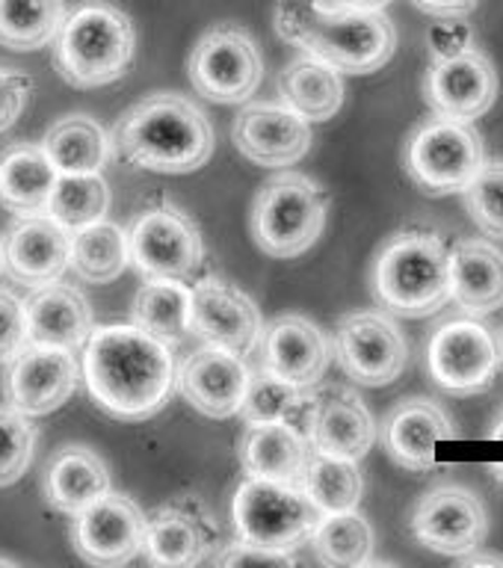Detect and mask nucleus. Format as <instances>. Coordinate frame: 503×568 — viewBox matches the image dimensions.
Masks as SVG:
<instances>
[{
	"instance_id": "obj_48",
	"label": "nucleus",
	"mask_w": 503,
	"mask_h": 568,
	"mask_svg": "<svg viewBox=\"0 0 503 568\" xmlns=\"http://www.w3.org/2000/svg\"><path fill=\"white\" fill-rule=\"evenodd\" d=\"M341 7H353V9H385L391 0H335Z\"/></svg>"
},
{
	"instance_id": "obj_25",
	"label": "nucleus",
	"mask_w": 503,
	"mask_h": 568,
	"mask_svg": "<svg viewBox=\"0 0 503 568\" xmlns=\"http://www.w3.org/2000/svg\"><path fill=\"white\" fill-rule=\"evenodd\" d=\"M451 300L480 317L503 308V252L483 237L460 240L447 248Z\"/></svg>"
},
{
	"instance_id": "obj_38",
	"label": "nucleus",
	"mask_w": 503,
	"mask_h": 568,
	"mask_svg": "<svg viewBox=\"0 0 503 568\" xmlns=\"http://www.w3.org/2000/svg\"><path fill=\"white\" fill-rule=\"evenodd\" d=\"M309 408L311 397L305 394V388H296L291 382L273 376V373L258 371L249 373L247 397H243V406H240L238 415H243L247 424H255V420H288L296 429H300L302 415V429H305Z\"/></svg>"
},
{
	"instance_id": "obj_4",
	"label": "nucleus",
	"mask_w": 503,
	"mask_h": 568,
	"mask_svg": "<svg viewBox=\"0 0 503 568\" xmlns=\"http://www.w3.org/2000/svg\"><path fill=\"white\" fill-rule=\"evenodd\" d=\"M373 300L394 317H430L451 302L447 243L435 231H398L371 266Z\"/></svg>"
},
{
	"instance_id": "obj_17",
	"label": "nucleus",
	"mask_w": 503,
	"mask_h": 568,
	"mask_svg": "<svg viewBox=\"0 0 503 568\" xmlns=\"http://www.w3.org/2000/svg\"><path fill=\"white\" fill-rule=\"evenodd\" d=\"M190 332L202 337L204 344L220 346L229 353L249 355L261 341L264 323L261 311L247 293L222 278H202L190 287Z\"/></svg>"
},
{
	"instance_id": "obj_11",
	"label": "nucleus",
	"mask_w": 503,
	"mask_h": 568,
	"mask_svg": "<svg viewBox=\"0 0 503 568\" xmlns=\"http://www.w3.org/2000/svg\"><path fill=\"white\" fill-rule=\"evenodd\" d=\"M335 358L346 379L382 388L406 371L409 344L389 311H353L335 328Z\"/></svg>"
},
{
	"instance_id": "obj_46",
	"label": "nucleus",
	"mask_w": 503,
	"mask_h": 568,
	"mask_svg": "<svg viewBox=\"0 0 503 568\" xmlns=\"http://www.w3.org/2000/svg\"><path fill=\"white\" fill-rule=\"evenodd\" d=\"M456 559H460L462 568H465V566H503L501 554H483L480 548L469 550L465 557H456Z\"/></svg>"
},
{
	"instance_id": "obj_44",
	"label": "nucleus",
	"mask_w": 503,
	"mask_h": 568,
	"mask_svg": "<svg viewBox=\"0 0 503 568\" xmlns=\"http://www.w3.org/2000/svg\"><path fill=\"white\" fill-rule=\"evenodd\" d=\"M430 48H433V60L465 51L471 48V27L462 24V18H439V24L430 30Z\"/></svg>"
},
{
	"instance_id": "obj_34",
	"label": "nucleus",
	"mask_w": 503,
	"mask_h": 568,
	"mask_svg": "<svg viewBox=\"0 0 503 568\" xmlns=\"http://www.w3.org/2000/svg\"><path fill=\"white\" fill-rule=\"evenodd\" d=\"M309 541L314 557L332 568H359L373 557V527L355 509L320 515Z\"/></svg>"
},
{
	"instance_id": "obj_21",
	"label": "nucleus",
	"mask_w": 503,
	"mask_h": 568,
	"mask_svg": "<svg viewBox=\"0 0 503 568\" xmlns=\"http://www.w3.org/2000/svg\"><path fill=\"white\" fill-rule=\"evenodd\" d=\"M3 270L12 282L42 287L57 282L71 261V231L48 213L21 216L3 240Z\"/></svg>"
},
{
	"instance_id": "obj_47",
	"label": "nucleus",
	"mask_w": 503,
	"mask_h": 568,
	"mask_svg": "<svg viewBox=\"0 0 503 568\" xmlns=\"http://www.w3.org/2000/svg\"><path fill=\"white\" fill-rule=\"evenodd\" d=\"M486 438H489V442H503V406L497 408L495 417H492V420H489Z\"/></svg>"
},
{
	"instance_id": "obj_1",
	"label": "nucleus",
	"mask_w": 503,
	"mask_h": 568,
	"mask_svg": "<svg viewBox=\"0 0 503 568\" xmlns=\"http://www.w3.org/2000/svg\"><path fill=\"white\" fill-rule=\"evenodd\" d=\"M83 379L115 420H145L167 406L175 390L172 349L151 332L124 323L98 326L83 344Z\"/></svg>"
},
{
	"instance_id": "obj_8",
	"label": "nucleus",
	"mask_w": 503,
	"mask_h": 568,
	"mask_svg": "<svg viewBox=\"0 0 503 568\" xmlns=\"http://www.w3.org/2000/svg\"><path fill=\"white\" fill-rule=\"evenodd\" d=\"M234 530L240 541L273 550H293L309 541L320 513L300 483L247 477L234 491Z\"/></svg>"
},
{
	"instance_id": "obj_49",
	"label": "nucleus",
	"mask_w": 503,
	"mask_h": 568,
	"mask_svg": "<svg viewBox=\"0 0 503 568\" xmlns=\"http://www.w3.org/2000/svg\"><path fill=\"white\" fill-rule=\"evenodd\" d=\"M489 470H492V477H495L497 486L503 488V462H495V465H492V468H489Z\"/></svg>"
},
{
	"instance_id": "obj_45",
	"label": "nucleus",
	"mask_w": 503,
	"mask_h": 568,
	"mask_svg": "<svg viewBox=\"0 0 503 568\" xmlns=\"http://www.w3.org/2000/svg\"><path fill=\"white\" fill-rule=\"evenodd\" d=\"M412 3L433 18H465L477 7V0H412Z\"/></svg>"
},
{
	"instance_id": "obj_33",
	"label": "nucleus",
	"mask_w": 503,
	"mask_h": 568,
	"mask_svg": "<svg viewBox=\"0 0 503 568\" xmlns=\"http://www.w3.org/2000/svg\"><path fill=\"white\" fill-rule=\"evenodd\" d=\"M300 488L311 504L318 506L320 515L344 513V509L359 506L364 479L362 470H359V462L311 450L300 474Z\"/></svg>"
},
{
	"instance_id": "obj_12",
	"label": "nucleus",
	"mask_w": 503,
	"mask_h": 568,
	"mask_svg": "<svg viewBox=\"0 0 503 568\" xmlns=\"http://www.w3.org/2000/svg\"><path fill=\"white\" fill-rule=\"evenodd\" d=\"M131 264L145 278H187L199 270L204 243L195 225L175 204L142 211L128 229Z\"/></svg>"
},
{
	"instance_id": "obj_27",
	"label": "nucleus",
	"mask_w": 503,
	"mask_h": 568,
	"mask_svg": "<svg viewBox=\"0 0 503 568\" xmlns=\"http://www.w3.org/2000/svg\"><path fill=\"white\" fill-rule=\"evenodd\" d=\"M309 438L288 420H255L240 435L238 456L249 477L300 483L309 459Z\"/></svg>"
},
{
	"instance_id": "obj_6",
	"label": "nucleus",
	"mask_w": 503,
	"mask_h": 568,
	"mask_svg": "<svg viewBox=\"0 0 503 568\" xmlns=\"http://www.w3.org/2000/svg\"><path fill=\"white\" fill-rule=\"evenodd\" d=\"M326 207L329 195L309 175H275L258 190L252 204V240L270 257H300L326 229Z\"/></svg>"
},
{
	"instance_id": "obj_43",
	"label": "nucleus",
	"mask_w": 503,
	"mask_h": 568,
	"mask_svg": "<svg viewBox=\"0 0 503 568\" xmlns=\"http://www.w3.org/2000/svg\"><path fill=\"white\" fill-rule=\"evenodd\" d=\"M33 80L21 74V71L0 69V131H7L16 124V119L24 110L27 98H30Z\"/></svg>"
},
{
	"instance_id": "obj_35",
	"label": "nucleus",
	"mask_w": 503,
	"mask_h": 568,
	"mask_svg": "<svg viewBox=\"0 0 503 568\" xmlns=\"http://www.w3.org/2000/svg\"><path fill=\"white\" fill-rule=\"evenodd\" d=\"M57 172H101L110 158V140L89 115H66L42 142Z\"/></svg>"
},
{
	"instance_id": "obj_2",
	"label": "nucleus",
	"mask_w": 503,
	"mask_h": 568,
	"mask_svg": "<svg viewBox=\"0 0 503 568\" xmlns=\"http://www.w3.org/2000/svg\"><path fill=\"white\" fill-rule=\"evenodd\" d=\"M275 33L341 74L380 71L398 51V30L385 9H353L326 0H279Z\"/></svg>"
},
{
	"instance_id": "obj_24",
	"label": "nucleus",
	"mask_w": 503,
	"mask_h": 568,
	"mask_svg": "<svg viewBox=\"0 0 503 568\" xmlns=\"http://www.w3.org/2000/svg\"><path fill=\"white\" fill-rule=\"evenodd\" d=\"M27 344L60 346V349H80L92 332V308L87 296L60 284V278L42 287H33L30 300L24 302Z\"/></svg>"
},
{
	"instance_id": "obj_32",
	"label": "nucleus",
	"mask_w": 503,
	"mask_h": 568,
	"mask_svg": "<svg viewBox=\"0 0 503 568\" xmlns=\"http://www.w3.org/2000/svg\"><path fill=\"white\" fill-rule=\"evenodd\" d=\"M131 264L128 252V231L115 222L98 220L87 229L74 231L71 237V261L78 278L89 284H110Z\"/></svg>"
},
{
	"instance_id": "obj_23",
	"label": "nucleus",
	"mask_w": 503,
	"mask_h": 568,
	"mask_svg": "<svg viewBox=\"0 0 503 568\" xmlns=\"http://www.w3.org/2000/svg\"><path fill=\"white\" fill-rule=\"evenodd\" d=\"M175 385L202 415L234 417L247 397L249 367L243 355L208 344L181 364Z\"/></svg>"
},
{
	"instance_id": "obj_50",
	"label": "nucleus",
	"mask_w": 503,
	"mask_h": 568,
	"mask_svg": "<svg viewBox=\"0 0 503 568\" xmlns=\"http://www.w3.org/2000/svg\"><path fill=\"white\" fill-rule=\"evenodd\" d=\"M0 566H16V562H12V559H3V557H0Z\"/></svg>"
},
{
	"instance_id": "obj_18",
	"label": "nucleus",
	"mask_w": 503,
	"mask_h": 568,
	"mask_svg": "<svg viewBox=\"0 0 503 568\" xmlns=\"http://www.w3.org/2000/svg\"><path fill=\"white\" fill-rule=\"evenodd\" d=\"M231 136L243 158L266 169L300 163L314 142L309 119L284 104H252L240 110Z\"/></svg>"
},
{
	"instance_id": "obj_30",
	"label": "nucleus",
	"mask_w": 503,
	"mask_h": 568,
	"mask_svg": "<svg viewBox=\"0 0 503 568\" xmlns=\"http://www.w3.org/2000/svg\"><path fill=\"white\" fill-rule=\"evenodd\" d=\"M282 104L309 122H326L344 106V78L329 62L314 57L293 60L279 78Z\"/></svg>"
},
{
	"instance_id": "obj_14",
	"label": "nucleus",
	"mask_w": 503,
	"mask_h": 568,
	"mask_svg": "<svg viewBox=\"0 0 503 568\" xmlns=\"http://www.w3.org/2000/svg\"><path fill=\"white\" fill-rule=\"evenodd\" d=\"M3 399L7 406L27 417L51 415L78 388V362L71 349L24 344L3 371Z\"/></svg>"
},
{
	"instance_id": "obj_28",
	"label": "nucleus",
	"mask_w": 503,
	"mask_h": 568,
	"mask_svg": "<svg viewBox=\"0 0 503 568\" xmlns=\"http://www.w3.org/2000/svg\"><path fill=\"white\" fill-rule=\"evenodd\" d=\"M107 491L110 470L104 459L83 444L60 447L44 468V500L62 515H78Z\"/></svg>"
},
{
	"instance_id": "obj_39",
	"label": "nucleus",
	"mask_w": 503,
	"mask_h": 568,
	"mask_svg": "<svg viewBox=\"0 0 503 568\" xmlns=\"http://www.w3.org/2000/svg\"><path fill=\"white\" fill-rule=\"evenodd\" d=\"M462 193L480 231L486 237L503 240V160H486Z\"/></svg>"
},
{
	"instance_id": "obj_52",
	"label": "nucleus",
	"mask_w": 503,
	"mask_h": 568,
	"mask_svg": "<svg viewBox=\"0 0 503 568\" xmlns=\"http://www.w3.org/2000/svg\"><path fill=\"white\" fill-rule=\"evenodd\" d=\"M501 349H503V337H501Z\"/></svg>"
},
{
	"instance_id": "obj_16",
	"label": "nucleus",
	"mask_w": 503,
	"mask_h": 568,
	"mask_svg": "<svg viewBox=\"0 0 503 568\" xmlns=\"http://www.w3.org/2000/svg\"><path fill=\"white\" fill-rule=\"evenodd\" d=\"M497 71L495 62L477 48L439 57L430 62L424 78L426 104L433 106L435 115L474 122L492 110L497 98Z\"/></svg>"
},
{
	"instance_id": "obj_13",
	"label": "nucleus",
	"mask_w": 503,
	"mask_h": 568,
	"mask_svg": "<svg viewBox=\"0 0 503 568\" xmlns=\"http://www.w3.org/2000/svg\"><path fill=\"white\" fill-rule=\"evenodd\" d=\"M412 536L426 550L444 557H465L469 550L483 548L489 536V513L471 488L444 483L430 488L412 509Z\"/></svg>"
},
{
	"instance_id": "obj_51",
	"label": "nucleus",
	"mask_w": 503,
	"mask_h": 568,
	"mask_svg": "<svg viewBox=\"0 0 503 568\" xmlns=\"http://www.w3.org/2000/svg\"><path fill=\"white\" fill-rule=\"evenodd\" d=\"M0 264H3V255H0Z\"/></svg>"
},
{
	"instance_id": "obj_29",
	"label": "nucleus",
	"mask_w": 503,
	"mask_h": 568,
	"mask_svg": "<svg viewBox=\"0 0 503 568\" xmlns=\"http://www.w3.org/2000/svg\"><path fill=\"white\" fill-rule=\"evenodd\" d=\"M57 166L42 145L16 142L0 154V204L16 216L48 213V199L57 184Z\"/></svg>"
},
{
	"instance_id": "obj_31",
	"label": "nucleus",
	"mask_w": 503,
	"mask_h": 568,
	"mask_svg": "<svg viewBox=\"0 0 503 568\" xmlns=\"http://www.w3.org/2000/svg\"><path fill=\"white\" fill-rule=\"evenodd\" d=\"M190 302L184 278H149L133 300V323L163 344H181L190 335Z\"/></svg>"
},
{
	"instance_id": "obj_22",
	"label": "nucleus",
	"mask_w": 503,
	"mask_h": 568,
	"mask_svg": "<svg viewBox=\"0 0 503 568\" xmlns=\"http://www.w3.org/2000/svg\"><path fill=\"white\" fill-rule=\"evenodd\" d=\"M261 371L291 382L296 388H311L323 379L332 358L329 337L318 323L300 314H284L261 332Z\"/></svg>"
},
{
	"instance_id": "obj_36",
	"label": "nucleus",
	"mask_w": 503,
	"mask_h": 568,
	"mask_svg": "<svg viewBox=\"0 0 503 568\" xmlns=\"http://www.w3.org/2000/svg\"><path fill=\"white\" fill-rule=\"evenodd\" d=\"M110 207V186L101 172H60L48 199V216L71 234L104 220Z\"/></svg>"
},
{
	"instance_id": "obj_10",
	"label": "nucleus",
	"mask_w": 503,
	"mask_h": 568,
	"mask_svg": "<svg viewBox=\"0 0 503 568\" xmlns=\"http://www.w3.org/2000/svg\"><path fill=\"white\" fill-rule=\"evenodd\" d=\"M190 80L199 95L217 104H240L255 95L264 62L247 30L220 24L195 42L190 53Z\"/></svg>"
},
{
	"instance_id": "obj_40",
	"label": "nucleus",
	"mask_w": 503,
	"mask_h": 568,
	"mask_svg": "<svg viewBox=\"0 0 503 568\" xmlns=\"http://www.w3.org/2000/svg\"><path fill=\"white\" fill-rule=\"evenodd\" d=\"M36 426L12 406H0V486H12L33 462Z\"/></svg>"
},
{
	"instance_id": "obj_7",
	"label": "nucleus",
	"mask_w": 503,
	"mask_h": 568,
	"mask_svg": "<svg viewBox=\"0 0 503 568\" xmlns=\"http://www.w3.org/2000/svg\"><path fill=\"white\" fill-rule=\"evenodd\" d=\"M486 163L483 136L471 122L433 115L409 133L403 166L426 195L462 193Z\"/></svg>"
},
{
	"instance_id": "obj_9",
	"label": "nucleus",
	"mask_w": 503,
	"mask_h": 568,
	"mask_svg": "<svg viewBox=\"0 0 503 568\" xmlns=\"http://www.w3.org/2000/svg\"><path fill=\"white\" fill-rule=\"evenodd\" d=\"M501 362L503 349L497 335L471 314L442 323L426 346L430 376L439 388L456 397H471L492 388Z\"/></svg>"
},
{
	"instance_id": "obj_15",
	"label": "nucleus",
	"mask_w": 503,
	"mask_h": 568,
	"mask_svg": "<svg viewBox=\"0 0 503 568\" xmlns=\"http://www.w3.org/2000/svg\"><path fill=\"white\" fill-rule=\"evenodd\" d=\"M145 515L131 497L107 491L71 515V545L89 566H124L142 554Z\"/></svg>"
},
{
	"instance_id": "obj_26",
	"label": "nucleus",
	"mask_w": 503,
	"mask_h": 568,
	"mask_svg": "<svg viewBox=\"0 0 503 568\" xmlns=\"http://www.w3.org/2000/svg\"><path fill=\"white\" fill-rule=\"evenodd\" d=\"M213 527L195 504H172L145 518L142 554L151 566H195L208 557Z\"/></svg>"
},
{
	"instance_id": "obj_3",
	"label": "nucleus",
	"mask_w": 503,
	"mask_h": 568,
	"mask_svg": "<svg viewBox=\"0 0 503 568\" xmlns=\"http://www.w3.org/2000/svg\"><path fill=\"white\" fill-rule=\"evenodd\" d=\"M115 158L133 169L160 175H184L202 169L213 154L208 115L175 92H158L113 124L110 136Z\"/></svg>"
},
{
	"instance_id": "obj_19",
	"label": "nucleus",
	"mask_w": 503,
	"mask_h": 568,
	"mask_svg": "<svg viewBox=\"0 0 503 568\" xmlns=\"http://www.w3.org/2000/svg\"><path fill=\"white\" fill-rule=\"evenodd\" d=\"M305 438L314 453L359 462L376 442V420L355 390L329 388L311 397Z\"/></svg>"
},
{
	"instance_id": "obj_41",
	"label": "nucleus",
	"mask_w": 503,
	"mask_h": 568,
	"mask_svg": "<svg viewBox=\"0 0 503 568\" xmlns=\"http://www.w3.org/2000/svg\"><path fill=\"white\" fill-rule=\"evenodd\" d=\"M27 344L24 302L16 293L0 287V364H7L12 355Z\"/></svg>"
},
{
	"instance_id": "obj_42",
	"label": "nucleus",
	"mask_w": 503,
	"mask_h": 568,
	"mask_svg": "<svg viewBox=\"0 0 503 568\" xmlns=\"http://www.w3.org/2000/svg\"><path fill=\"white\" fill-rule=\"evenodd\" d=\"M217 566H296V557L291 550H273L261 548V545H249V541H238V545H229L225 550H220L213 557Z\"/></svg>"
},
{
	"instance_id": "obj_5",
	"label": "nucleus",
	"mask_w": 503,
	"mask_h": 568,
	"mask_svg": "<svg viewBox=\"0 0 503 568\" xmlns=\"http://www.w3.org/2000/svg\"><path fill=\"white\" fill-rule=\"evenodd\" d=\"M51 42L60 78L74 89H95L131 69L137 33L119 7L107 0H83L62 16Z\"/></svg>"
},
{
	"instance_id": "obj_20",
	"label": "nucleus",
	"mask_w": 503,
	"mask_h": 568,
	"mask_svg": "<svg viewBox=\"0 0 503 568\" xmlns=\"http://www.w3.org/2000/svg\"><path fill=\"white\" fill-rule=\"evenodd\" d=\"M382 447L394 465L415 474L439 468L435 447L456 438L451 415L430 397H406L382 420Z\"/></svg>"
},
{
	"instance_id": "obj_37",
	"label": "nucleus",
	"mask_w": 503,
	"mask_h": 568,
	"mask_svg": "<svg viewBox=\"0 0 503 568\" xmlns=\"http://www.w3.org/2000/svg\"><path fill=\"white\" fill-rule=\"evenodd\" d=\"M62 16V0H0V44L39 51L57 36Z\"/></svg>"
}]
</instances>
